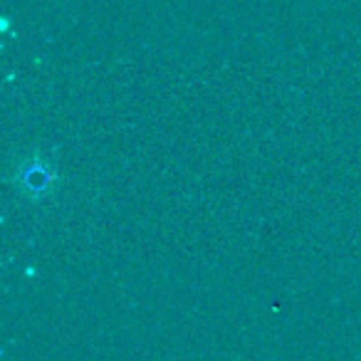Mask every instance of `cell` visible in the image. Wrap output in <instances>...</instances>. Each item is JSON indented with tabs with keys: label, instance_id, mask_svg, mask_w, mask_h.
<instances>
[{
	"label": "cell",
	"instance_id": "6da1fadb",
	"mask_svg": "<svg viewBox=\"0 0 361 361\" xmlns=\"http://www.w3.org/2000/svg\"><path fill=\"white\" fill-rule=\"evenodd\" d=\"M55 171L42 159H27L18 169V186L23 188L25 196L35 198V201L45 198L55 188Z\"/></svg>",
	"mask_w": 361,
	"mask_h": 361
}]
</instances>
